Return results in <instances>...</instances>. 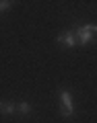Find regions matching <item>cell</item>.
Listing matches in <instances>:
<instances>
[{"instance_id": "obj_1", "label": "cell", "mask_w": 97, "mask_h": 123, "mask_svg": "<svg viewBox=\"0 0 97 123\" xmlns=\"http://www.w3.org/2000/svg\"><path fill=\"white\" fill-rule=\"evenodd\" d=\"M75 35H76V43L87 45V43H91V41L95 39L97 25H83V27H79V29L75 31Z\"/></svg>"}, {"instance_id": "obj_2", "label": "cell", "mask_w": 97, "mask_h": 123, "mask_svg": "<svg viewBox=\"0 0 97 123\" xmlns=\"http://www.w3.org/2000/svg\"><path fill=\"white\" fill-rule=\"evenodd\" d=\"M60 113L64 115V117H72V115H75V107H72L70 92L64 90V88L60 90Z\"/></svg>"}, {"instance_id": "obj_3", "label": "cell", "mask_w": 97, "mask_h": 123, "mask_svg": "<svg viewBox=\"0 0 97 123\" xmlns=\"http://www.w3.org/2000/svg\"><path fill=\"white\" fill-rule=\"evenodd\" d=\"M58 43L66 45V47H75V45H76L75 31H64V33H60V35H58Z\"/></svg>"}, {"instance_id": "obj_4", "label": "cell", "mask_w": 97, "mask_h": 123, "mask_svg": "<svg viewBox=\"0 0 97 123\" xmlns=\"http://www.w3.org/2000/svg\"><path fill=\"white\" fill-rule=\"evenodd\" d=\"M0 113H2V115L15 113V105H13L10 101H0Z\"/></svg>"}, {"instance_id": "obj_5", "label": "cell", "mask_w": 97, "mask_h": 123, "mask_svg": "<svg viewBox=\"0 0 97 123\" xmlns=\"http://www.w3.org/2000/svg\"><path fill=\"white\" fill-rule=\"evenodd\" d=\"M17 109L21 111L23 115H27V113H31V105H29V103H27V101H21V103H19V107H17Z\"/></svg>"}, {"instance_id": "obj_6", "label": "cell", "mask_w": 97, "mask_h": 123, "mask_svg": "<svg viewBox=\"0 0 97 123\" xmlns=\"http://www.w3.org/2000/svg\"><path fill=\"white\" fill-rule=\"evenodd\" d=\"M8 8H10L8 0H0V10H8Z\"/></svg>"}]
</instances>
